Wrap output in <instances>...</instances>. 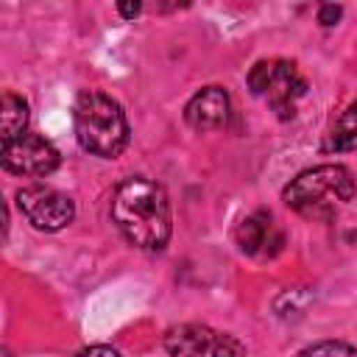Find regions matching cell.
Listing matches in <instances>:
<instances>
[{
    "instance_id": "cell-2",
    "label": "cell",
    "mask_w": 357,
    "mask_h": 357,
    "mask_svg": "<svg viewBox=\"0 0 357 357\" xmlns=\"http://www.w3.org/2000/svg\"><path fill=\"white\" fill-rule=\"evenodd\" d=\"M78 145L100 159H114L128 145V120L114 98L98 89H84L73 112Z\"/></svg>"
},
{
    "instance_id": "cell-14",
    "label": "cell",
    "mask_w": 357,
    "mask_h": 357,
    "mask_svg": "<svg viewBox=\"0 0 357 357\" xmlns=\"http://www.w3.org/2000/svg\"><path fill=\"white\" fill-rule=\"evenodd\" d=\"M78 357H120L112 346H89L84 351H78Z\"/></svg>"
},
{
    "instance_id": "cell-13",
    "label": "cell",
    "mask_w": 357,
    "mask_h": 357,
    "mask_svg": "<svg viewBox=\"0 0 357 357\" xmlns=\"http://www.w3.org/2000/svg\"><path fill=\"white\" fill-rule=\"evenodd\" d=\"M340 14H343V8H340V6L326 3V6H321V8H318V22H321V25H335V22L340 20Z\"/></svg>"
},
{
    "instance_id": "cell-1",
    "label": "cell",
    "mask_w": 357,
    "mask_h": 357,
    "mask_svg": "<svg viewBox=\"0 0 357 357\" xmlns=\"http://www.w3.org/2000/svg\"><path fill=\"white\" fill-rule=\"evenodd\" d=\"M112 218L123 237L145 251H162L170 240V201L162 184L131 176L112 198Z\"/></svg>"
},
{
    "instance_id": "cell-10",
    "label": "cell",
    "mask_w": 357,
    "mask_h": 357,
    "mask_svg": "<svg viewBox=\"0 0 357 357\" xmlns=\"http://www.w3.org/2000/svg\"><path fill=\"white\" fill-rule=\"evenodd\" d=\"M28 126V103L14 95V92H3V106H0V131H3V142L25 134Z\"/></svg>"
},
{
    "instance_id": "cell-5",
    "label": "cell",
    "mask_w": 357,
    "mask_h": 357,
    "mask_svg": "<svg viewBox=\"0 0 357 357\" xmlns=\"http://www.w3.org/2000/svg\"><path fill=\"white\" fill-rule=\"evenodd\" d=\"M170 357H245V346L226 332L201 324H181L165 335Z\"/></svg>"
},
{
    "instance_id": "cell-15",
    "label": "cell",
    "mask_w": 357,
    "mask_h": 357,
    "mask_svg": "<svg viewBox=\"0 0 357 357\" xmlns=\"http://www.w3.org/2000/svg\"><path fill=\"white\" fill-rule=\"evenodd\" d=\"M117 11H120L126 20H134V17L142 11V6H139V3H120V6H117Z\"/></svg>"
},
{
    "instance_id": "cell-4",
    "label": "cell",
    "mask_w": 357,
    "mask_h": 357,
    "mask_svg": "<svg viewBox=\"0 0 357 357\" xmlns=\"http://www.w3.org/2000/svg\"><path fill=\"white\" fill-rule=\"evenodd\" d=\"M248 89L257 98H265L273 112L287 120L296 112V100L307 92V81L298 75L293 61L284 59H262L248 70Z\"/></svg>"
},
{
    "instance_id": "cell-12",
    "label": "cell",
    "mask_w": 357,
    "mask_h": 357,
    "mask_svg": "<svg viewBox=\"0 0 357 357\" xmlns=\"http://www.w3.org/2000/svg\"><path fill=\"white\" fill-rule=\"evenodd\" d=\"M298 357H357V346L340 343V340H324L315 346H307L298 351Z\"/></svg>"
},
{
    "instance_id": "cell-6",
    "label": "cell",
    "mask_w": 357,
    "mask_h": 357,
    "mask_svg": "<svg viewBox=\"0 0 357 357\" xmlns=\"http://www.w3.org/2000/svg\"><path fill=\"white\" fill-rule=\"evenodd\" d=\"M17 206L28 218V223L39 231H59L67 223H73V218H75L73 201L64 192L45 187V184L22 187L17 192Z\"/></svg>"
},
{
    "instance_id": "cell-11",
    "label": "cell",
    "mask_w": 357,
    "mask_h": 357,
    "mask_svg": "<svg viewBox=\"0 0 357 357\" xmlns=\"http://www.w3.org/2000/svg\"><path fill=\"white\" fill-rule=\"evenodd\" d=\"M326 151H357V103H351L332 126V131L326 134V142H324Z\"/></svg>"
},
{
    "instance_id": "cell-3",
    "label": "cell",
    "mask_w": 357,
    "mask_h": 357,
    "mask_svg": "<svg viewBox=\"0 0 357 357\" xmlns=\"http://www.w3.org/2000/svg\"><path fill=\"white\" fill-rule=\"evenodd\" d=\"M357 192L354 176L343 165H318L298 173L282 192L284 204L307 218H332Z\"/></svg>"
},
{
    "instance_id": "cell-8",
    "label": "cell",
    "mask_w": 357,
    "mask_h": 357,
    "mask_svg": "<svg viewBox=\"0 0 357 357\" xmlns=\"http://www.w3.org/2000/svg\"><path fill=\"white\" fill-rule=\"evenodd\" d=\"M234 237H237L240 251L248 257H273L282 251V243H284L282 231L273 226V218L265 209L243 218Z\"/></svg>"
},
{
    "instance_id": "cell-9",
    "label": "cell",
    "mask_w": 357,
    "mask_h": 357,
    "mask_svg": "<svg viewBox=\"0 0 357 357\" xmlns=\"http://www.w3.org/2000/svg\"><path fill=\"white\" fill-rule=\"evenodd\" d=\"M184 120L195 131H215L223 128L229 120V95L223 86H204L190 98L184 106Z\"/></svg>"
},
{
    "instance_id": "cell-7",
    "label": "cell",
    "mask_w": 357,
    "mask_h": 357,
    "mask_svg": "<svg viewBox=\"0 0 357 357\" xmlns=\"http://www.w3.org/2000/svg\"><path fill=\"white\" fill-rule=\"evenodd\" d=\"M0 159H3V167L8 173L33 176V178L50 176L59 167V151L45 137L28 134V131L14 137V139H8V142H3Z\"/></svg>"
}]
</instances>
